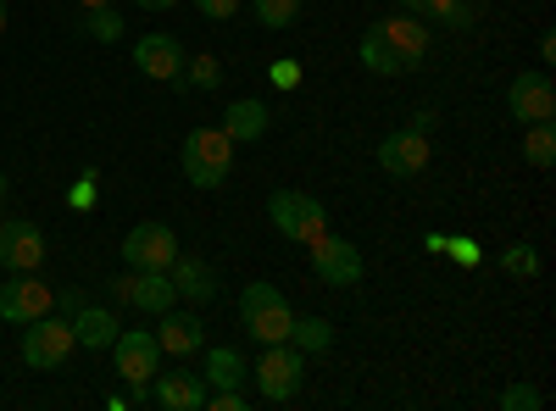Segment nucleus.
Listing matches in <instances>:
<instances>
[{"mask_svg": "<svg viewBox=\"0 0 556 411\" xmlns=\"http://www.w3.org/2000/svg\"><path fill=\"white\" fill-rule=\"evenodd\" d=\"M240 323H245V334L256 345H285L290 329H295V306L285 300V290H278V284H262L256 279L240 295Z\"/></svg>", "mask_w": 556, "mask_h": 411, "instance_id": "f257e3e1", "label": "nucleus"}, {"mask_svg": "<svg viewBox=\"0 0 556 411\" xmlns=\"http://www.w3.org/2000/svg\"><path fill=\"white\" fill-rule=\"evenodd\" d=\"M235 140H228L223 128H195L190 140H184L178 162H184V178H190L195 190H217L228 172H235Z\"/></svg>", "mask_w": 556, "mask_h": 411, "instance_id": "f03ea898", "label": "nucleus"}, {"mask_svg": "<svg viewBox=\"0 0 556 411\" xmlns=\"http://www.w3.org/2000/svg\"><path fill=\"white\" fill-rule=\"evenodd\" d=\"M301 378H306V356H301L290 339H285V345H262L256 368H251V384H256L262 400H273V406L295 400V395H301Z\"/></svg>", "mask_w": 556, "mask_h": 411, "instance_id": "7ed1b4c3", "label": "nucleus"}, {"mask_svg": "<svg viewBox=\"0 0 556 411\" xmlns=\"http://www.w3.org/2000/svg\"><path fill=\"white\" fill-rule=\"evenodd\" d=\"M267 217H273L278 234L295 240V245H312L317 234H329V211H323V201H312L301 190H273L267 195Z\"/></svg>", "mask_w": 556, "mask_h": 411, "instance_id": "20e7f679", "label": "nucleus"}, {"mask_svg": "<svg viewBox=\"0 0 556 411\" xmlns=\"http://www.w3.org/2000/svg\"><path fill=\"white\" fill-rule=\"evenodd\" d=\"M73 345H78V339H73L67 317L45 311V317H34V323H23V361H28L34 373H56L62 361L73 356Z\"/></svg>", "mask_w": 556, "mask_h": 411, "instance_id": "39448f33", "label": "nucleus"}, {"mask_svg": "<svg viewBox=\"0 0 556 411\" xmlns=\"http://www.w3.org/2000/svg\"><path fill=\"white\" fill-rule=\"evenodd\" d=\"M306 251H312V272H317L323 284H334V290H351V284H362L367 261H362V251H356L351 240H340V234H317Z\"/></svg>", "mask_w": 556, "mask_h": 411, "instance_id": "423d86ee", "label": "nucleus"}, {"mask_svg": "<svg viewBox=\"0 0 556 411\" xmlns=\"http://www.w3.org/2000/svg\"><path fill=\"white\" fill-rule=\"evenodd\" d=\"M56 311V290L39 279V272H12V284H0V317L7 323H34V317Z\"/></svg>", "mask_w": 556, "mask_h": 411, "instance_id": "0eeeda50", "label": "nucleus"}, {"mask_svg": "<svg viewBox=\"0 0 556 411\" xmlns=\"http://www.w3.org/2000/svg\"><path fill=\"white\" fill-rule=\"evenodd\" d=\"M112 361H117L123 384H151L162 373V345H156L151 329H123L112 339Z\"/></svg>", "mask_w": 556, "mask_h": 411, "instance_id": "6e6552de", "label": "nucleus"}, {"mask_svg": "<svg viewBox=\"0 0 556 411\" xmlns=\"http://www.w3.org/2000/svg\"><path fill=\"white\" fill-rule=\"evenodd\" d=\"M173 256H178V234L167 222H139V228H128V240H123V267H134V272H151V267H173Z\"/></svg>", "mask_w": 556, "mask_h": 411, "instance_id": "1a4fd4ad", "label": "nucleus"}, {"mask_svg": "<svg viewBox=\"0 0 556 411\" xmlns=\"http://www.w3.org/2000/svg\"><path fill=\"white\" fill-rule=\"evenodd\" d=\"M506 112L518 123H556V89H551V73L534 67V73H518L513 89H506Z\"/></svg>", "mask_w": 556, "mask_h": 411, "instance_id": "9d476101", "label": "nucleus"}, {"mask_svg": "<svg viewBox=\"0 0 556 411\" xmlns=\"http://www.w3.org/2000/svg\"><path fill=\"white\" fill-rule=\"evenodd\" d=\"M429 156H434L429 133H412V128H395L390 140L379 145V167H384L390 178H417V172L429 167Z\"/></svg>", "mask_w": 556, "mask_h": 411, "instance_id": "9b49d317", "label": "nucleus"}, {"mask_svg": "<svg viewBox=\"0 0 556 411\" xmlns=\"http://www.w3.org/2000/svg\"><path fill=\"white\" fill-rule=\"evenodd\" d=\"M134 67L146 78H156V84H178L184 78V44L173 34H146L134 44Z\"/></svg>", "mask_w": 556, "mask_h": 411, "instance_id": "f8f14e48", "label": "nucleus"}, {"mask_svg": "<svg viewBox=\"0 0 556 411\" xmlns=\"http://www.w3.org/2000/svg\"><path fill=\"white\" fill-rule=\"evenodd\" d=\"M0 267L7 272H39L45 267V234L34 222H0Z\"/></svg>", "mask_w": 556, "mask_h": 411, "instance_id": "ddd939ff", "label": "nucleus"}, {"mask_svg": "<svg viewBox=\"0 0 556 411\" xmlns=\"http://www.w3.org/2000/svg\"><path fill=\"white\" fill-rule=\"evenodd\" d=\"M156 334V345H162V356H195V350H206V323L195 311H162V323L151 329Z\"/></svg>", "mask_w": 556, "mask_h": 411, "instance_id": "4468645a", "label": "nucleus"}, {"mask_svg": "<svg viewBox=\"0 0 556 411\" xmlns=\"http://www.w3.org/2000/svg\"><path fill=\"white\" fill-rule=\"evenodd\" d=\"M151 400L162 411H206V378L201 373H156Z\"/></svg>", "mask_w": 556, "mask_h": 411, "instance_id": "2eb2a0df", "label": "nucleus"}, {"mask_svg": "<svg viewBox=\"0 0 556 411\" xmlns=\"http://www.w3.org/2000/svg\"><path fill=\"white\" fill-rule=\"evenodd\" d=\"M374 28L395 44V56H401L412 73L424 67V56H429V28H424V17H412V12H406V17H379Z\"/></svg>", "mask_w": 556, "mask_h": 411, "instance_id": "dca6fc26", "label": "nucleus"}, {"mask_svg": "<svg viewBox=\"0 0 556 411\" xmlns=\"http://www.w3.org/2000/svg\"><path fill=\"white\" fill-rule=\"evenodd\" d=\"M173 300H178V290H173V279H167L162 267H151V272H134V267H128V306H134V311L162 317Z\"/></svg>", "mask_w": 556, "mask_h": 411, "instance_id": "f3484780", "label": "nucleus"}, {"mask_svg": "<svg viewBox=\"0 0 556 411\" xmlns=\"http://www.w3.org/2000/svg\"><path fill=\"white\" fill-rule=\"evenodd\" d=\"M167 279H173V290H178L184 300H195V306L217 300V272H212V267H206L201 256H173Z\"/></svg>", "mask_w": 556, "mask_h": 411, "instance_id": "a211bd4d", "label": "nucleus"}, {"mask_svg": "<svg viewBox=\"0 0 556 411\" xmlns=\"http://www.w3.org/2000/svg\"><path fill=\"white\" fill-rule=\"evenodd\" d=\"M117 334H123V323H117L106 306H78V311H73V339H78L84 350H112Z\"/></svg>", "mask_w": 556, "mask_h": 411, "instance_id": "6ab92c4d", "label": "nucleus"}, {"mask_svg": "<svg viewBox=\"0 0 556 411\" xmlns=\"http://www.w3.org/2000/svg\"><path fill=\"white\" fill-rule=\"evenodd\" d=\"M201 378H206V389H245L251 384V361L240 350H228V345H212Z\"/></svg>", "mask_w": 556, "mask_h": 411, "instance_id": "aec40b11", "label": "nucleus"}, {"mask_svg": "<svg viewBox=\"0 0 556 411\" xmlns=\"http://www.w3.org/2000/svg\"><path fill=\"white\" fill-rule=\"evenodd\" d=\"M267 123H273V112H267V101H235L223 112V133L235 145H256L262 133H267Z\"/></svg>", "mask_w": 556, "mask_h": 411, "instance_id": "412c9836", "label": "nucleus"}, {"mask_svg": "<svg viewBox=\"0 0 556 411\" xmlns=\"http://www.w3.org/2000/svg\"><path fill=\"white\" fill-rule=\"evenodd\" d=\"M356 62H362L367 73H379V78H401V73H412V67L395 56V44H390L379 28H367V34H362V44H356Z\"/></svg>", "mask_w": 556, "mask_h": 411, "instance_id": "4be33fe9", "label": "nucleus"}, {"mask_svg": "<svg viewBox=\"0 0 556 411\" xmlns=\"http://www.w3.org/2000/svg\"><path fill=\"white\" fill-rule=\"evenodd\" d=\"M417 17H440L445 28L468 34L479 23V0H417Z\"/></svg>", "mask_w": 556, "mask_h": 411, "instance_id": "5701e85b", "label": "nucleus"}, {"mask_svg": "<svg viewBox=\"0 0 556 411\" xmlns=\"http://www.w3.org/2000/svg\"><path fill=\"white\" fill-rule=\"evenodd\" d=\"M290 345H295L301 356H323V350L334 345V323H329V317H295Z\"/></svg>", "mask_w": 556, "mask_h": 411, "instance_id": "b1692460", "label": "nucleus"}, {"mask_svg": "<svg viewBox=\"0 0 556 411\" xmlns=\"http://www.w3.org/2000/svg\"><path fill=\"white\" fill-rule=\"evenodd\" d=\"M523 162L529 167H551L556 162V128L551 123H523Z\"/></svg>", "mask_w": 556, "mask_h": 411, "instance_id": "393cba45", "label": "nucleus"}, {"mask_svg": "<svg viewBox=\"0 0 556 411\" xmlns=\"http://www.w3.org/2000/svg\"><path fill=\"white\" fill-rule=\"evenodd\" d=\"M78 28L96 39V44H117L123 39V17H117V7H96V12H84L78 17Z\"/></svg>", "mask_w": 556, "mask_h": 411, "instance_id": "a878e982", "label": "nucleus"}, {"mask_svg": "<svg viewBox=\"0 0 556 411\" xmlns=\"http://www.w3.org/2000/svg\"><path fill=\"white\" fill-rule=\"evenodd\" d=\"M184 89H217L223 84V62L217 56H184Z\"/></svg>", "mask_w": 556, "mask_h": 411, "instance_id": "bb28decb", "label": "nucleus"}, {"mask_svg": "<svg viewBox=\"0 0 556 411\" xmlns=\"http://www.w3.org/2000/svg\"><path fill=\"white\" fill-rule=\"evenodd\" d=\"M301 17V0H256V23L262 28H290Z\"/></svg>", "mask_w": 556, "mask_h": 411, "instance_id": "cd10ccee", "label": "nucleus"}, {"mask_svg": "<svg viewBox=\"0 0 556 411\" xmlns=\"http://www.w3.org/2000/svg\"><path fill=\"white\" fill-rule=\"evenodd\" d=\"M501 267L513 272V279H534V272H540V251L534 245H506L501 251Z\"/></svg>", "mask_w": 556, "mask_h": 411, "instance_id": "c85d7f7f", "label": "nucleus"}, {"mask_svg": "<svg viewBox=\"0 0 556 411\" xmlns=\"http://www.w3.org/2000/svg\"><path fill=\"white\" fill-rule=\"evenodd\" d=\"M545 395L534 384H513V389H501V411H540Z\"/></svg>", "mask_w": 556, "mask_h": 411, "instance_id": "c756f323", "label": "nucleus"}, {"mask_svg": "<svg viewBox=\"0 0 556 411\" xmlns=\"http://www.w3.org/2000/svg\"><path fill=\"white\" fill-rule=\"evenodd\" d=\"M445 256H451L456 267H479V261H484L479 240H462V234H451V240H445Z\"/></svg>", "mask_w": 556, "mask_h": 411, "instance_id": "7c9ffc66", "label": "nucleus"}, {"mask_svg": "<svg viewBox=\"0 0 556 411\" xmlns=\"http://www.w3.org/2000/svg\"><path fill=\"white\" fill-rule=\"evenodd\" d=\"M251 395L245 389H206V411H245Z\"/></svg>", "mask_w": 556, "mask_h": 411, "instance_id": "2f4dec72", "label": "nucleus"}, {"mask_svg": "<svg viewBox=\"0 0 556 411\" xmlns=\"http://www.w3.org/2000/svg\"><path fill=\"white\" fill-rule=\"evenodd\" d=\"M267 78H273V89H301V62H295V56L273 62V67H267Z\"/></svg>", "mask_w": 556, "mask_h": 411, "instance_id": "473e14b6", "label": "nucleus"}, {"mask_svg": "<svg viewBox=\"0 0 556 411\" xmlns=\"http://www.w3.org/2000/svg\"><path fill=\"white\" fill-rule=\"evenodd\" d=\"M195 12L206 23H228V17H240V0H195Z\"/></svg>", "mask_w": 556, "mask_h": 411, "instance_id": "72a5a7b5", "label": "nucleus"}, {"mask_svg": "<svg viewBox=\"0 0 556 411\" xmlns=\"http://www.w3.org/2000/svg\"><path fill=\"white\" fill-rule=\"evenodd\" d=\"M67 206H73V211H89V206H96V178H78V184L67 190Z\"/></svg>", "mask_w": 556, "mask_h": 411, "instance_id": "f704fd0d", "label": "nucleus"}, {"mask_svg": "<svg viewBox=\"0 0 556 411\" xmlns=\"http://www.w3.org/2000/svg\"><path fill=\"white\" fill-rule=\"evenodd\" d=\"M78 306H84V295H78V290H56V311L67 317V323H73V311H78Z\"/></svg>", "mask_w": 556, "mask_h": 411, "instance_id": "c9c22d12", "label": "nucleus"}, {"mask_svg": "<svg viewBox=\"0 0 556 411\" xmlns=\"http://www.w3.org/2000/svg\"><path fill=\"white\" fill-rule=\"evenodd\" d=\"M412 133H434V112L424 106V112H412V123H406Z\"/></svg>", "mask_w": 556, "mask_h": 411, "instance_id": "e433bc0d", "label": "nucleus"}, {"mask_svg": "<svg viewBox=\"0 0 556 411\" xmlns=\"http://www.w3.org/2000/svg\"><path fill=\"white\" fill-rule=\"evenodd\" d=\"M106 295H112V300H123V306H128V272H117V279H106Z\"/></svg>", "mask_w": 556, "mask_h": 411, "instance_id": "4c0bfd02", "label": "nucleus"}, {"mask_svg": "<svg viewBox=\"0 0 556 411\" xmlns=\"http://www.w3.org/2000/svg\"><path fill=\"white\" fill-rule=\"evenodd\" d=\"M540 62H556V34H551V28L540 34Z\"/></svg>", "mask_w": 556, "mask_h": 411, "instance_id": "58836bf2", "label": "nucleus"}, {"mask_svg": "<svg viewBox=\"0 0 556 411\" xmlns=\"http://www.w3.org/2000/svg\"><path fill=\"white\" fill-rule=\"evenodd\" d=\"M134 7H139V12H173L178 0H134Z\"/></svg>", "mask_w": 556, "mask_h": 411, "instance_id": "ea45409f", "label": "nucleus"}, {"mask_svg": "<svg viewBox=\"0 0 556 411\" xmlns=\"http://www.w3.org/2000/svg\"><path fill=\"white\" fill-rule=\"evenodd\" d=\"M445 240H451V234H424V251H429V256H445Z\"/></svg>", "mask_w": 556, "mask_h": 411, "instance_id": "a19ab883", "label": "nucleus"}, {"mask_svg": "<svg viewBox=\"0 0 556 411\" xmlns=\"http://www.w3.org/2000/svg\"><path fill=\"white\" fill-rule=\"evenodd\" d=\"M78 7H84V12H96V7H112V0H78Z\"/></svg>", "mask_w": 556, "mask_h": 411, "instance_id": "79ce46f5", "label": "nucleus"}, {"mask_svg": "<svg viewBox=\"0 0 556 411\" xmlns=\"http://www.w3.org/2000/svg\"><path fill=\"white\" fill-rule=\"evenodd\" d=\"M0 34H7V0H0Z\"/></svg>", "mask_w": 556, "mask_h": 411, "instance_id": "37998d69", "label": "nucleus"}, {"mask_svg": "<svg viewBox=\"0 0 556 411\" xmlns=\"http://www.w3.org/2000/svg\"><path fill=\"white\" fill-rule=\"evenodd\" d=\"M401 7H406V12H412V17H417V0H401Z\"/></svg>", "mask_w": 556, "mask_h": 411, "instance_id": "c03bdc74", "label": "nucleus"}, {"mask_svg": "<svg viewBox=\"0 0 556 411\" xmlns=\"http://www.w3.org/2000/svg\"><path fill=\"white\" fill-rule=\"evenodd\" d=\"M0 195H7V172H0Z\"/></svg>", "mask_w": 556, "mask_h": 411, "instance_id": "a18cd8bd", "label": "nucleus"}]
</instances>
